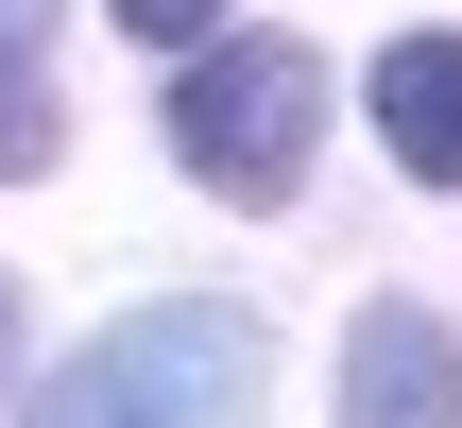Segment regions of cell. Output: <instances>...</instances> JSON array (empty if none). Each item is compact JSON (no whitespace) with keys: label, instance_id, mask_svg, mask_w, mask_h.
<instances>
[{"label":"cell","instance_id":"8992f818","mask_svg":"<svg viewBox=\"0 0 462 428\" xmlns=\"http://www.w3.org/2000/svg\"><path fill=\"white\" fill-rule=\"evenodd\" d=\"M240 0H120V34H223Z\"/></svg>","mask_w":462,"mask_h":428},{"label":"cell","instance_id":"6da1fadb","mask_svg":"<svg viewBox=\"0 0 462 428\" xmlns=\"http://www.w3.org/2000/svg\"><path fill=\"white\" fill-rule=\"evenodd\" d=\"M257 395H274L257 309L171 292V309H120L103 343H69V360H51V395H34L17 428H257Z\"/></svg>","mask_w":462,"mask_h":428},{"label":"cell","instance_id":"7a4b0ae2","mask_svg":"<svg viewBox=\"0 0 462 428\" xmlns=\"http://www.w3.org/2000/svg\"><path fill=\"white\" fill-rule=\"evenodd\" d=\"M309 137H326V51L309 34H206L171 69V154L223 206H291L309 189Z\"/></svg>","mask_w":462,"mask_h":428},{"label":"cell","instance_id":"277c9868","mask_svg":"<svg viewBox=\"0 0 462 428\" xmlns=\"http://www.w3.org/2000/svg\"><path fill=\"white\" fill-rule=\"evenodd\" d=\"M377 137H394V172L462 189V34H394L377 51Z\"/></svg>","mask_w":462,"mask_h":428},{"label":"cell","instance_id":"5b68a950","mask_svg":"<svg viewBox=\"0 0 462 428\" xmlns=\"http://www.w3.org/2000/svg\"><path fill=\"white\" fill-rule=\"evenodd\" d=\"M34 51H51V0H0V172H51V86H34Z\"/></svg>","mask_w":462,"mask_h":428},{"label":"cell","instance_id":"3957f363","mask_svg":"<svg viewBox=\"0 0 462 428\" xmlns=\"http://www.w3.org/2000/svg\"><path fill=\"white\" fill-rule=\"evenodd\" d=\"M343 428H462L446 309H360V326H343Z\"/></svg>","mask_w":462,"mask_h":428}]
</instances>
